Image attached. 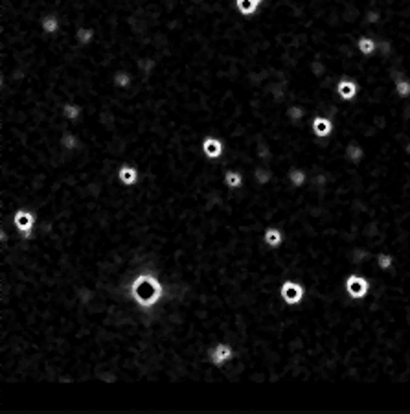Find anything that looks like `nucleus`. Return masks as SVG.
<instances>
[{
  "label": "nucleus",
  "instance_id": "19",
  "mask_svg": "<svg viewBox=\"0 0 410 414\" xmlns=\"http://www.w3.org/2000/svg\"><path fill=\"white\" fill-rule=\"evenodd\" d=\"M137 66L138 70L142 72V74H145V76H149V74H153V70L156 68V61L155 59H138L137 61Z\"/></svg>",
  "mask_w": 410,
  "mask_h": 414
},
{
  "label": "nucleus",
  "instance_id": "26",
  "mask_svg": "<svg viewBox=\"0 0 410 414\" xmlns=\"http://www.w3.org/2000/svg\"><path fill=\"white\" fill-rule=\"evenodd\" d=\"M379 19H381V15H379L377 11H370V13L366 15V20H368V22H377Z\"/></svg>",
  "mask_w": 410,
  "mask_h": 414
},
{
  "label": "nucleus",
  "instance_id": "11",
  "mask_svg": "<svg viewBox=\"0 0 410 414\" xmlns=\"http://www.w3.org/2000/svg\"><path fill=\"white\" fill-rule=\"evenodd\" d=\"M311 127H313V133L317 136H329L331 135V129H333V123H331V120H327V118L317 116L313 120Z\"/></svg>",
  "mask_w": 410,
  "mask_h": 414
},
{
  "label": "nucleus",
  "instance_id": "24",
  "mask_svg": "<svg viewBox=\"0 0 410 414\" xmlns=\"http://www.w3.org/2000/svg\"><path fill=\"white\" fill-rule=\"evenodd\" d=\"M379 265L383 267V269H390L392 256H388V254H379Z\"/></svg>",
  "mask_w": 410,
  "mask_h": 414
},
{
  "label": "nucleus",
  "instance_id": "13",
  "mask_svg": "<svg viewBox=\"0 0 410 414\" xmlns=\"http://www.w3.org/2000/svg\"><path fill=\"white\" fill-rule=\"evenodd\" d=\"M94 37H96V32H94V28L79 26L78 30H76V43H78L79 46L91 45L92 41H94Z\"/></svg>",
  "mask_w": 410,
  "mask_h": 414
},
{
  "label": "nucleus",
  "instance_id": "5",
  "mask_svg": "<svg viewBox=\"0 0 410 414\" xmlns=\"http://www.w3.org/2000/svg\"><path fill=\"white\" fill-rule=\"evenodd\" d=\"M202 153H204V156L210 158V160L221 158L223 153H225L223 142L219 138H215V136H206V138L202 140Z\"/></svg>",
  "mask_w": 410,
  "mask_h": 414
},
{
  "label": "nucleus",
  "instance_id": "7",
  "mask_svg": "<svg viewBox=\"0 0 410 414\" xmlns=\"http://www.w3.org/2000/svg\"><path fill=\"white\" fill-rule=\"evenodd\" d=\"M210 357H212V362H214V364L221 366V364H225V362L230 361V359L234 357V352H232V348H230L228 344H217V346L210 352Z\"/></svg>",
  "mask_w": 410,
  "mask_h": 414
},
{
  "label": "nucleus",
  "instance_id": "23",
  "mask_svg": "<svg viewBox=\"0 0 410 414\" xmlns=\"http://www.w3.org/2000/svg\"><path fill=\"white\" fill-rule=\"evenodd\" d=\"M348 156H350L353 162H359L361 160V156H363V149L359 148V146H350V148H348Z\"/></svg>",
  "mask_w": 410,
  "mask_h": 414
},
{
  "label": "nucleus",
  "instance_id": "8",
  "mask_svg": "<svg viewBox=\"0 0 410 414\" xmlns=\"http://www.w3.org/2000/svg\"><path fill=\"white\" fill-rule=\"evenodd\" d=\"M357 85H355V81H352V79H340L339 83H337V94H339L342 100H346V102H350V100H353V98L357 96Z\"/></svg>",
  "mask_w": 410,
  "mask_h": 414
},
{
  "label": "nucleus",
  "instance_id": "10",
  "mask_svg": "<svg viewBox=\"0 0 410 414\" xmlns=\"http://www.w3.org/2000/svg\"><path fill=\"white\" fill-rule=\"evenodd\" d=\"M234 7L243 17H252V15L258 13V9L261 6H258L254 0H234Z\"/></svg>",
  "mask_w": 410,
  "mask_h": 414
},
{
  "label": "nucleus",
  "instance_id": "17",
  "mask_svg": "<svg viewBox=\"0 0 410 414\" xmlns=\"http://www.w3.org/2000/svg\"><path fill=\"white\" fill-rule=\"evenodd\" d=\"M263 240H265V243H267L269 247H278L281 243V240H283V236H281V232L278 230V228H267L265 230V234H263Z\"/></svg>",
  "mask_w": 410,
  "mask_h": 414
},
{
  "label": "nucleus",
  "instance_id": "15",
  "mask_svg": "<svg viewBox=\"0 0 410 414\" xmlns=\"http://www.w3.org/2000/svg\"><path fill=\"white\" fill-rule=\"evenodd\" d=\"M225 184H227L230 190H237V188L243 186V175L239 171H234V169H228L225 171Z\"/></svg>",
  "mask_w": 410,
  "mask_h": 414
},
{
  "label": "nucleus",
  "instance_id": "4",
  "mask_svg": "<svg viewBox=\"0 0 410 414\" xmlns=\"http://www.w3.org/2000/svg\"><path fill=\"white\" fill-rule=\"evenodd\" d=\"M13 221H15V227L20 230V234L28 238L32 234L33 225H35V215L32 212H28V210H17L13 215Z\"/></svg>",
  "mask_w": 410,
  "mask_h": 414
},
{
  "label": "nucleus",
  "instance_id": "3",
  "mask_svg": "<svg viewBox=\"0 0 410 414\" xmlns=\"http://www.w3.org/2000/svg\"><path fill=\"white\" fill-rule=\"evenodd\" d=\"M280 295L289 306L300 304L304 300V287L300 284H296V282H285V284L281 285Z\"/></svg>",
  "mask_w": 410,
  "mask_h": 414
},
{
  "label": "nucleus",
  "instance_id": "6",
  "mask_svg": "<svg viewBox=\"0 0 410 414\" xmlns=\"http://www.w3.org/2000/svg\"><path fill=\"white\" fill-rule=\"evenodd\" d=\"M118 181L122 182L124 186H135L140 181V175H138V169L131 164H124L118 169Z\"/></svg>",
  "mask_w": 410,
  "mask_h": 414
},
{
  "label": "nucleus",
  "instance_id": "9",
  "mask_svg": "<svg viewBox=\"0 0 410 414\" xmlns=\"http://www.w3.org/2000/svg\"><path fill=\"white\" fill-rule=\"evenodd\" d=\"M41 28H43V32L48 33V35L57 33L59 28H61V19H59V15L57 13H45L41 17Z\"/></svg>",
  "mask_w": 410,
  "mask_h": 414
},
{
  "label": "nucleus",
  "instance_id": "2",
  "mask_svg": "<svg viewBox=\"0 0 410 414\" xmlns=\"http://www.w3.org/2000/svg\"><path fill=\"white\" fill-rule=\"evenodd\" d=\"M368 289H370V284L368 280H364L363 276H355L352 274L350 278L346 280V291L352 298L359 300V298H364L368 295Z\"/></svg>",
  "mask_w": 410,
  "mask_h": 414
},
{
  "label": "nucleus",
  "instance_id": "27",
  "mask_svg": "<svg viewBox=\"0 0 410 414\" xmlns=\"http://www.w3.org/2000/svg\"><path fill=\"white\" fill-rule=\"evenodd\" d=\"M407 153H409V155H410V144H409V146H407Z\"/></svg>",
  "mask_w": 410,
  "mask_h": 414
},
{
  "label": "nucleus",
  "instance_id": "14",
  "mask_svg": "<svg viewBox=\"0 0 410 414\" xmlns=\"http://www.w3.org/2000/svg\"><path fill=\"white\" fill-rule=\"evenodd\" d=\"M59 144H61V148L65 149V151H76V149L79 148V140L78 136L74 135V133H70V131H65L63 135H61V140H59Z\"/></svg>",
  "mask_w": 410,
  "mask_h": 414
},
{
  "label": "nucleus",
  "instance_id": "22",
  "mask_svg": "<svg viewBox=\"0 0 410 414\" xmlns=\"http://www.w3.org/2000/svg\"><path fill=\"white\" fill-rule=\"evenodd\" d=\"M254 177H256V182H258V184H267V182L271 181V171H267V169H263V168H258L254 171Z\"/></svg>",
  "mask_w": 410,
  "mask_h": 414
},
{
  "label": "nucleus",
  "instance_id": "1",
  "mask_svg": "<svg viewBox=\"0 0 410 414\" xmlns=\"http://www.w3.org/2000/svg\"><path fill=\"white\" fill-rule=\"evenodd\" d=\"M131 293L142 308H151L162 297V285L153 274H140L131 285Z\"/></svg>",
  "mask_w": 410,
  "mask_h": 414
},
{
  "label": "nucleus",
  "instance_id": "16",
  "mask_svg": "<svg viewBox=\"0 0 410 414\" xmlns=\"http://www.w3.org/2000/svg\"><path fill=\"white\" fill-rule=\"evenodd\" d=\"M112 83L116 85L118 89H129L131 87V83H133V78H131V74L129 72H125V70H118L114 76H112Z\"/></svg>",
  "mask_w": 410,
  "mask_h": 414
},
{
  "label": "nucleus",
  "instance_id": "20",
  "mask_svg": "<svg viewBox=\"0 0 410 414\" xmlns=\"http://www.w3.org/2000/svg\"><path fill=\"white\" fill-rule=\"evenodd\" d=\"M289 179H291V182H293V186H304L307 181V175L306 171H302V169H291L289 171Z\"/></svg>",
  "mask_w": 410,
  "mask_h": 414
},
{
  "label": "nucleus",
  "instance_id": "18",
  "mask_svg": "<svg viewBox=\"0 0 410 414\" xmlns=\"http://www.w3.org/2000/svg\"><path fill=\"white\" fill-rule=\"evenodd\" d=\"M359 50H361V53L363 55H371V53L377 50V45H375V41L370 39V37H361L357 43Z\"/></svg>",
  "mask_w": 410,
  "mask_h": 414
},
{
  "label": "nucleus",
  "instance_id": "21",
  "mask_svg": "<svg viewBox=\"0 0 410 414\" xmlns=\"http://www.w3.org/2000/svg\"><path fill=\"white\" fill-rule=\"evenodd\" d=\"M396 92L401 98L410 96V81H407V79H399V81H396Z\"/></svg>",
  "mask_w": 410,
  "mask_h": 414
},
{
  "label": "nucleus",
  "instance_id": "25",
  "mask_svg": "<svg viewBox=\"0 0 410 414\" xmlns=\"http://www.w3.org/2000/svg\"><path fill=\"white\" fill-rule=\"evenodd\" d=\"M289 116L293 118L294 122H298L300 118L304 116V110L298 109V107H291V109H289Z\"/></svg>",
  "mask_w": 410,
  "mask_h": 414
},
{
  "label": "nucleus",
  "instance_id": "12",
  "mask_svg": "<svg viewBox=\"0 0 410 414\" xmlns=\"http://www.w3.org/2000/svg\"><path fill=\"white\" fill-rule=\"evenodd\" d=\"M81 112H83V107L78 104H63L61 105V114L65 120L68 122H78L81 118Z\"/></svg>",
  "mask_w": 410,
  "mask_h": 414
}]
</instances>
